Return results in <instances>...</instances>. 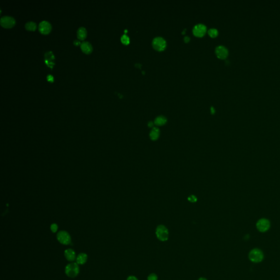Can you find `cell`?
<instances>
[{"label":"cell","mask_w":280,"mask_h":280,"mask_svg":"<svg viewBox=\"0 0 280 280\" xmlns=\"http://www.w3.org/2000/svg\"><path fill=\"white\" fill-rule=\"evenodd\" d=\"M79 272V267L77 263H72L69 264L65 267V273L67 276L71 278H74L77 276Z\"/></svg>","instance_id":"obj_2"},{"label":"cell","mask_w":280,"mask_h":280,"mask_svg":"<svg viewBox=\"0 0 280 280\" xmlns=\"http://www.w3.org/2000/svg\"><path fill=\"white\" fill-rule=\"evenodd\" d=\"M77 34L78 39L81 40H83L86 38L87 31L84 27H80L78 29Z\"/></svg>","instance_id":"obj_15"},{"label":"cell","mask_w":280,"mask_h":280,"mask_svg":"<svg viewBox=\"0 0 280 280\" xmlns=\"http://www.w3.org/2000/svg\"><path fill=\"white\" fill-rule=\"evenodd\" d=\"M148 126H149V127H150V128H151V127H152V126H153V122H152V121H149V123H148Z\"/></svg>","instance_id":"obj_28"},{"label":"cell","mask_w":280,"mask_h":280,"mask_svg":"<svg viewBox=\"0 0 280 280\" xmlns=\"http://www.w3.org/2000/svg\"><path fill=\"white\" fill-rule=\"evenodd\" d=\"M80 43H80V42H79L78 40H77V39H76V40H75V41H74V44L75 45H76V46L79 44Z\"/></svg>","instance_id":"obj_26"},{"label":"cell","mask_w":280,"mask_h":280,"mask_svg":"<svg viewBox=\"0 0 280 280\" xmlns=\"http://www.w3.org/2000/svg\"><path fill=\"white\" fill-rule=\"evenodd\" d=\"M57 239L63 245H69L71 242V238L69 234L65 231H61L58 233Z\"/></svg>","instance_id":"obj_6"},{"label":"cell","mask_w":280,"mask_h":280,"mask_svg":"<svg viewBox=\"0 0 280 280\" xmlns=\"http://www.w3.org/2000/svg\"><path fill=\"white\" fill-rule=\"evenodd\" d=\"M65 256L67 260L70 262H72L76 259L75 252L72 249H68L65 251Z\"/></svg>","instance_id":"obj_14"},{"label":"cell","mask_w":280,"mask_h":280,"mask_svg":"<svg viewBox=\"0 0 280 280\" xmlns=\"http://www.w3.org/2000/svg\"><path fill=\"white\" fill-rule=\"evenodd\" d=\"M25 27L27 30L34 31L37 27V25L35 22H29L25 24Z\"/></svg>","instance_id":"obj_18"},{"label":"cell","mask_w":280,"mask_h":280,"mask_svg":"<svg viewBox=\"0 0 280 280\" xmlns=\"http://www.w3.org/2000/svg\"><path fill=\"white\" fill-rule=\"evenodd\" d=\"M15 19L11 16L5 15L1 18L0 24L1 26L5 28H11L15 24Z\"/></svg>","instance_id":"obj_5"},{"label":"cell","mask_w":280,"mask_h":280,"mask_svg":"<svg viewBox=\"0 0 280 280\" xmlns=\"http://www.w3.org/2000/svg\"><path fill=\"white\" fill-rule=\"evenodd\" d=\"M52 25L48 21L43 20L39 24V31L43 34H48L52 30Z\"/></svg>","instance_id":"obj_9"},{"label":"cell","mask_w":280,"mask_h":280,"mask_svg":"<svg viewBox=\"0 0 280 280\" xmlns=\"http://www.w3.org/2000/svg\"><path fill=\"white\" fill-rule=\"evenodd\" d=\"M270 227V222L265 218L259 220L257 223V228L260 232H265L269 230Z\"/></svg>","instance_id":"obj_7"},{"label":"cell","mask_w":280,"mask_h":280,"mask_svg":"<svg viewBox=\"0 0 280 280\" xmlns=\"http://www.w3.org/2000/svg\"><path fill=\"white\" fill-rule=\"evenodd\" d=\"M184 39H185V42H188V41H189V37L188 36H185V38H184Z\"/></svg>","instance_id":"obj_27"},{"label":"cell","mask_w":280,"mask_h":280,"mask_svg":"<svg viewBox=\"0 0 280 280\" xmlns=\"http://www.w3.org/2000/svg\"><path fill=\"white\" fill-rule=\"evenodd\" d=\"M198 280H207L206 278L205 277H200L199 279Z\"/></svg>","instance_id":"obj_29"},{"label":"cell","mask_w":280,"mask_h":280,"mask_svg":"<svg viewBox=\"0 0 280 280\" xmlns=\"http://www.w3.org/2000/svg\"><path fill=\"white\" fill-rule=\"evenodd\" d=\"M208 34L212 37H215L218 34V31L216 29L211 28L208 31Z\"/></svg>","instance_id":"obj_19"},{"label":"cell","mask_w":280,"mask_h":280,"mask_svg":"<svg viewBox=\"0 0 280 280\" xmlns=\"http://www.w3.org/2000/svg\"><path fill=\"white\" fill-rule=\"evenodd\" d=\"M54 56L52 52H46L45 54V61L47 64L48 65L52 67V66L54 65Z\"/></svg>","instance_id":"obj_12"},{"label":"cell","mask_w":280,"mask_h":280,"mask_svg":"<svg viewBox=\"0 0 280 280\" xmlns=\"http://www.w3.org/2000/svg\"><path fill=\"white\" fill-rule=\"evenodd\" d=\"M188 200L191 203H195L197 201V198L195 196H194L193 195H192L188 197Z\"/></svg>","instance_id":"obj_22"},{"label":"cell","mask_w":280,"mask_h":280,"mask_svg":"<svg viewBox=\"0 0 280 280\" xmlns=\"http://www.w3.org/2000/svg\"><path fill=\"white\" fill-rule=\"evenodd\" d=\"M47 79L48 81H50V82H53V80H54V78L52 76V75L51 74H49L47 76Z\"/></svg>","instance_id":"obj_25"},{"label":"cell","mask_w":280,"mask_h":280,"mask_svg":"<svg viewBox=\"0 0 280 280\" xmlns=\"http://www.w3.org/2000/svg\"><path fill=\"white\" fill-rule=\"evenodd\" d=\"M127 280H138V279L134 276H130L128 277Z\"/></svg>","instance_id":"obj_24"},{"label":"cell","mask_w":280,"mask_h":280,"mask_svg":"<svg viewBox=\"0 0 280 280\" xmlns=\"http://www.w3.org/2000/svg\"><path fill=\"white\" fill-rule=\"evenodd\" d=\"M147 280H158V276L155 274L152 273L148 276Z\"/></svg>","instance_id":"obj_21"},{"label":"cell","mask_w":280,"mask_h":280,"mask_svg":"<svg viewBox=\"0 0 280 280\" xmlns=\"http://www.w3.org/2000/svg\"><path fill=\"white\" fill-rule=\"evenodd\" d=\"M155 234L157 238L161 241H166L168 239V230L164 225H159L155 230Z\"/></svg>","instance_id":"obj_1"},{"label":"cell","mask_w":280,"mask_h":280,"mask_svg":"<svg viewBox=\"0 0 280 280\" xmlns=\"http://www.w3.org/2000/svg\"><path fill=\"white\" fill-rule=\"evenodd\" d=\"M51 229L53 233H55L58 230V225L56 224H53L51 227Z\"/></svg>","instance_id":"obj_23"},{"label":"cell","mask_w":280,"mask_h":280,"mask_svg":"<svg viewBox=\"0 0 280 280\" xmlns=\"http://www.w3.org/2000/svg\"><path fill=\"white\" fill-rule=\"evenodd\" d=\"M167 122V119L165 116H157L155 119L154 124L158 126H162L166 124Z\"/></svg>","instance_id":"obj_17"},{"label":"cell","mask_w":280,"mask_h":280,"mask_svg":"<svg viewBox=\"0 0 280 280\" xmlns=\"http://www.w3.org/2000/svg\"><path fill=\"white\" fill-rule=\"evenodd\" d=\"M215 52L217 56L222 59L226 58L228 55V50L223 46H219L215 48Z\"/></svg>","instance_id":"obj_10"},{"label":"cell","mask_w":280,"mask_h":280,"mask_svg":"<svg viewBox=\"0 0 280 280\" xmlns=\"http://www.w3.org/2000/svg\"><path fill=\"white\" fill-rule=\"evenodd\" d=\"M88 259V256L85 253H80L79 254L76 258V262L78 264L83 265L86 263Z\"/></svg>","instance_id":"obj_16"},{"label":"cell","mask_w":280,"mask_h":280,"mask_svg":"<svg viewBox=\"0 0 280 280\" xmlns=\"http://www.w3.org/2000/svg\"><path fill=\"white\" fill-rule=\"evenodd\" d=\"M160 136V130L158 128L154 127L150 132L149 137L152 141L157 140Z\"/></svg>","instance_id":"obj_13"},{"label":"cell","mask_w":280,"mask_h":280,"mask_svg":"<svg viewBox=\"0 0 280 280\" xmlns=\"http://www.w3.org/2000/svg\"><path fill=\"white\" fill-rule=\"evenodd\" d=\"M81 48L82 51L86 54H90L93 51V46L88 41H83L81 43Z\"/></svg>","instance_id":"obj_11"},{"label":"cell","mask_w":280,"mask_h":280,"mask_svg":"<svg viewBox=\"0 0 280 280\" xmlns=\"http://www.w3.org/2000/svg\"><path fill=\"white\" fill-rule=\"evenodd\" d=\"M152 46L156 51H161L164 50L166 47V42L161 37H156L153 39Z\"/></svg>","instance_id":"obj_4"},{"label":"cell","mask_w":280,"mask_h":280,"mask_svg":"<svg viewBox=\"0 0 280 280\" xmlns=\"http://www.w3.org/2000/svg\"><path fill=\"white\" fill-rule=\"evenodd\" d=\"M249 259L253 263H259L264 258L263 252L259 249L255 248L252 250L249 253Z\"/></svg>","instance_id":"obj_3"},{"label":"cell","mask_w":280,"mask_h":280,"mask_svg":"<svg viewBox=\"0 0 280 280\" xmlns=\"http://www.w3.org/2000/svg\"><path fill=\"white\" fill-rule=\"evenodd\" d=\"M207 27L203 24H198L195 25L193 29L194 35L197 37H202L205 34Z\"/></svg>","instance_id":"obj_8"},{"label":"cell","mask_w":280,"mask_h":280,"mask_svg":"<svg viewBox=\"0 0 280 280\" xmlns=\"http://www.w3.org/2000/svg\"><path fill=\"white\" fill-rule=\"evenodd\" d=\"M211 111H212V114L214 113V112H215V110H214L213 108L212 107H211Z\"/></svg>","instance_id":"obj_30"},{"label":"cell","mask_w":280,"mask_h":280,"mask_svg":"<svg viewBox=\"0 0 280 280\" xmlns=\"http://www.w3.org/2000/svg\"><path fill=\"white\" fill-rule=\"evenodd\" d=\"M121 41L122 43L125 44H128L130 42L129 37L127 35H123L121 37Z\"/></svg>","instance_id":"obj_20"}]
</instances>
